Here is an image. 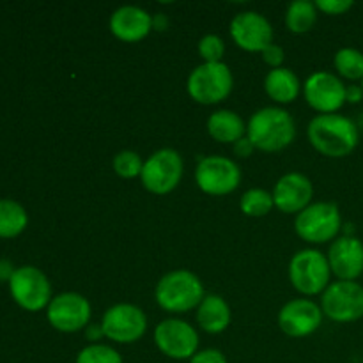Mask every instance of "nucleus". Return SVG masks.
Returning <instances> with one entry per match:
<instances>
[{
    "label": "nucleus",
    "mask_w": 363,
    "mask_h": 363,
    "mask_svg": "<svg viewBox=\"0 0 363 363\" xmlns=\"http://www.w3.org/2000/svg\"><path fill=\"white\" fill-rule=\"evenodd\" d=\"M307 137L312 147L328 158H346L360 142L358 126L346 116L325 113L308 123Z\"/></svg>",
    "instance_id": "obj_1"
},
{
    "label": "nucleus",
    "mask_w": 363,
    "mask_h": 363,
    "mask_svg": "<svg viewBox=\"0 0 363 363\" xmlns=\"http://www.w3.org/2000/svg\"><path fill=\"white\" fill-rule=\"evenodd\" d=\"M247 137L259 151L279 152L293 144L296 137V124L287 110L264 106L248 121Z\"/></svg>",
    "instance_id": "obj_2"
},
{
    "label": "nucleus",
    "mask_w": 363,
    "mask_h": 363,
    "mask_svg": "<svg viewBox=\"0 0 363 363\" xmlns=\"http://www.w3.org/2000/svg\"><path fill=\"white\" fill-rule=\"evenodd\" d=\"M204 296L206 293L201 279L188 269H174L165 273L155 289L156 303L162 311L170 314L195 311Z\"/></svg>",
    "instance_id": "obj_3"
},
{
    "label": "nucleus",
    "mask_w": 363,
    "mask_h": 363,
    "mask_svg": "<svg viewBox=\"0 0 363 363\" xmlns=\"http://www.w3.org/2000/svg\"><path fill=\"white\" fill-rule=\"evenodd\" d=\"M294 230L311 245L335 241L342 230V215L333 202H312L294 220Z\"/></svg>",
    "instance_id": "obj_4"
},
{
    "label": "nucleus",
    "mask_w": 363,
    "mask_h": 363,
    "mask_svg": "<svg viewBox=\"0 0 363 363\" xmlns=\"http://www.w3.org/2000/svg\"><path fill=\"white\" fill-rule=\"evenodd\" d=\"M234 77L223 62H202L190 73L186 91L201 105H218L233 92Z\"/></svg>",
    "instance_id": "obj_5"
},
{
    "label": "nucleus",
    "mask_w": 363,
    "mask_h": 363,
    "mask_svg": "<svg viewBox=\"0 0 363 363\" xmlns=\"http://www.w3.org/2000/svg\"><path fill=\"white\" fill-rule=\"evenodd\" d=\"M328 259L323 252L315 248H305L296 252L289 262V280L291 286L303 296H315L323 294L330 286Z\"/></svg>",
    "instance_id": "obj_6"
},
{
    "label": "nucleus",
    "mask_w": 363,
    "mask_h": 363,
    "mask_svg": "<svg viewBox=\"0 0 363 363\" xmlns=\"http://www.w3.org/2000/svg\"><path fill=\"white\" fill-rule=\"evenodd\" d=\"M183 156L176 149L163 147L152 152L142 167L140 179L147 191L155 195H167L179 186L183 179Z\"/></svg>",
    "instance_id": "obj_7"
},
{
    "label": "nucleus",
    "mask_w": 363,
    "mask_h": 363,
    "mask_svg": "<svg viewBox=\"0 0 363 363\" xmlns=\"http://www.w3.org/2000/svg\"><path fill=\"white\" fill-rule=\"evenodd\" d=\"M9 293L14 303L27 312L43 311L53 298L48 277L35 266L16 268L9 280Z\"/></svg>",
    "instance_id": "obj_8"
},
{
    "label": "nucleus",
    "mask_w": 363,
    "mask_h": 363,
    "mask_svg": "<svg viewBox=\"0 0 363 363\" xmlns=\"http://www.w3.org/2000/svg\"><path fill=\"white\" fill-rule=\"evenodd\" d=\"M321 311L335 323H354L363 318V286L337 280L321 294Z\"/></svg>",
    "instance_id": "obj_9"
},
{
    "label": "nucleus",
    "mask_w": 363,
    "mask_h": 363,
    "mask_svg": "<svg viewBox=\"0 0 363 363\" xmlns=\"http://www.w3.org/2000/svg\"><path fill=\"white\" fill-rule=\"evenodd\" d=\"M197 186L213 197L229 195L240 186L241 170L234 160L225 156H206L195 170Z\"/></svg>",
    "instance_id": "obj_10"
},
{
    "label": "nucleus",
    "mask_w": 363,
    "mask_h": 363,
    "mask_svg": "<svg viewBox=\"0 0 363 363\" xmlns=\"http://www.w3.org/2000/svg\"><path fill=\"white\" fill-rule=\"evenodd\" d=\"M92 308L87 298L80 293H60L52 298L46 307V319L62 333L82 332L91 323Z\"/></svg>",
    "instance_id": "obj_11"
},
{
    "label": "nucleus",
    "mask_w": 363,
    "mask_h": 363,
    "mask_svg": "<svg viewBox=\"0 0 363 363\" xmlns=\"http://www.w3.org/2000/svg\"><path fill=\"white\" fill-rule=\"evenodd\" d=\"M99 325L108 340L117 344H133L144 337L147 330V318L137 305L117 303L103 314Z\"/></svg>",
    "instance_id": "obj_12"
},
{
    "label": "nucleus",
    "mask_w": 363,
    "mask_h": 363,
    "mask_svg": "<svg viewBox=\"0 0 363 363\" xmlns=\"http://www.w3.org/2000/svg\"><path fill=\"white\" fill-rule=\"evenodd\" d=\"M155 344L167 358L191 360L199 351V333L190 323L170 318L155 328Z\"/></svg>",
    "instance_id": "obj_13"
},
{
    "label": "nucleus",
    "mask_w": 363,
    "mask_h": 363,
    "mask_svg": "<svg viewBox=\"0 0 363 363\" xmlns=\"http://www.w3.org/2000/svg\"><path fill=\"white\" fill-rule=\"evenodd\" d=\"M305 101L311 108L325 113H337L346 105V85L337 74L328 71H315L303 84Z\"/></svg>",
    "instance_id": "obj_14"
},
{
    "label": "nucleus",
    "mask_w": 363,
    "mask_h": 363,
    "mask_svg": "<svg viewBox=\"0 0 363 363\" xmlns=\"http://www.w3.org/2000/svg\"><path fill=\"white\" fill-rule=\"evenodd\" d=\"M230 38L245 52L262 53L273 45V27L268 18L255 11H245L230 21Z\"/></svg>",
    "instance_id": "obj_15"
},
{
    "label": "nucleus",
    "mask_w": 363,
    "mask_h": 363,
    "mask_svg": "<svg viewBox=\"0 0 363 363\" xmlns=\"http://www.w3.org/2000/svg\"><path fill=\"white\" fill-rule=\"evenodd\" d=\"M321 305L307 300V298H296L291 300L280 308L279 326L287 337L293 339H303L318 332L323 323Z\"/></svg>",
    "instance_id": "obj_16"
},
{
    "label": "nucleus",
    "mask_w": 363,
    "mask_h": 363,
    "mask_svg": "<svg viewBox=\"0 0 363 363\" xmlns=\"http://www.w3.org/2000/svg\"><path fill=\"white\" fill-rule=\"evenodd\" d=\"M272 195L279 211L286 213V215H300L305 208L312 204L314 184L305 174L289 172L284 174L277 181Z\"/></svg>",
    "instance_id": "obj_17"
},
{
    "label": "nucleus",
    "mask_w": 363,
    "mask_h": 363,
    "mask_svg": "<svg viewBox=\"0 0 363 363\" xmlns=\"http://www.w3.org/2000/svg\"><path fill=\"white\" fill-rule=\"evenodd\" d=\"M332 275L346 282H357L363 275V243L354 236H339L328 248Z\"/></svg>",
    "instance_id": "obj_18"
},
{
    "label": "nucleus",
    "mask_w": 363,
    "mask_h": 363,
    "mask_svg": "<svg viewBox=\"0 0 363 363\" xmlns=\"http://www.w3.org/2000/svg\"><path fill=\"white\" fill-rule=\"evenodd\" d=\"M152 30V16L137 6H123L110 16V32L123 43H140Z\"/></svg>",
    "instance_id": "obj_19"
},
{
    "label": "nucleus",
    "mask_w": 363,
    "mask_h": 363,
    "mask_svg": "<svg viewBox=\"0 0 363 363\" xmlns=\"http://www.w3.org/2000/svg\"><path fill=\"white\" fill-rule=\"evenodd\" d=\"M230 307L218 294H206L197 307V323L206 333H222L230 325Z\"/></svg>",
    "instance_id": "obj_20"
},
{
    "label": "nucleus",
    "mask_w": 363,
    "mask_h": 363,
    "mask_svg": "<svg viewBox=\"0 0 363 363\" xmlns=\"http://www.w3.org/2000/svg\"><path fill=\"white\" fill-rule=\"evenodd\" d=\"M208 133L220 144H236L247 135V124L233 110H216L208 119Z\"/></svg>",
    "instance_id": "obj_21"
},
{
    "label": "nucleus",
    "mask_w": 363,
    "mask_h": 363,
    "mask_svg": "<svg viewBox=\"0 0 363 363\" xmlns=\"http://www.w3.org/2000/svg\"><path fill=\"white\" fill-rule=\"evenodd\" d=\"M264 91L275 103L289 105L298 98L301 91L300 78L289 67H277L266 74Z\"/></svg>",
    "instance_id": "obj_22"
},
{
    "label": "nucleus",
    "mask_w": 363,
    "mask_h": 363,
    "mask_svg": "<svg viewBox=\"0 0 363 363\" xmlns=\"http://www.w3.org/2000/svg\"><path fill=\"white\" fill-rule=\"evenodd\" d=\"M28 225V215L20 202L13 199H0V238L13 240L20 236Z\"/></svg>",
    "instance_id": "obj_23"
},
{
    "label": "nucleus",
    "mask_w": 363,
    "mask_h": 363,
    "mask_svg": "<svg viewBox=\"0 0 363 363\" xmlns=\"http://www.w3.org/2000/svg\"><path fill=\"white\" fill-rule=\"evenodd\" d=\"M318 7L311 0H294L286 11V25L293 34H307L318 21Z\"/></svg>",
    "instance_id": "obj_24"
},
{
    "label": "nucleus",
    "mask_w": 363,
    "mask_h": 363,
    "mask_svg": "<svg viewBox=\"0 0 363 363\" xmlns=\"http://www.w3.org/2000/svg\"><path fill=\"white\" fill-rule=\"evenodd\" d=\"M273 208H275L273 195L262 188H250L240 199L241 213L252 216V218H261V216L269 215Z\"/></svg>",
    "instance_id": "obj_25"
},
{
    "label": "nucleus",
    "mask_w": 363,
    "mask_h": 363,
    "mask_svg": "<svg viewBox=\"0 0 363 363\" xmlns=\"http://www.w3.org/2000/svg\"><path fill=\"white\" fill-rule=\"evenodd\" d=\"M335 71L342 78L351 82L363 80V53L357 48H340L333 57Z\"/></svg>",
    "instance_id": "obj_26"
},
{
    "label": "nucleus",
    "mask_w": 363,
    "mask_h": 363,
    "mask_svg": "<svg viewBox=\"0 0 363 363\" xmlns=\"http://www.w3.org/2000/svg\"><path fill=\"white\" fill-rule=\"evenodd\" d=\"M77 363H124L116 347L108 344H89L77 354Z\"/></svg>",
    "instance_id": "obj_27"
},
{
    "label": "nucleus",
    "mask_w": 363,
    "mask_h": 363,
    "mask_svg": "<svg viewBox=\"0 0 363 363\" xmlns=\"http://www.w3.org/2000/svg\"><path fill=\"white\" fill-rule=\"evenodd\" d=\"M112 167L113 172L123 179H135V177H140L144 162L138 156V152L126 149V151H121L113 156Z\"/></svg>",
    "instance_id": "obj_28"
},
{
    "label": "nucleus",
    "mask_w": 363,
    "mask_h": 363,
    "mask_svg": "<svg viewBox=\"0 0 363 363\" xmlns=\"http://www.w3.org/2000/svg\"><path fill=\"white\" fill-rule=\"evenodd\" d=\"M199 55L204 62H222L225 55V43L220 35L208 34L199 41Z\"/></svg>",
    "instance_id": "obj_29"
},
{
    "label": "nucleus",
    "mask_w": 363,
    "mask_h": 363,
    "mask_svg": "<svg viewBox=\"0 0 363 363\" xmlns=\"http://www.w3.org/2000/svg\"><path fill=\"white\" fill-rule=\"evenodd\" d=\"M318 11L328 14V16H340V14H346L351 7L354 6L351 0H318L314 2Z\"/></svg>",
    "instance_id": "obj_30"
},
{
    "label": "nucleus",
    "mask_w": 363,
    "mask_h": 363,
    "mask_svg": "<svg viewBox=\"0 0 363 363\" xmlns=\"http://www.w3.org/2000/svg\"><path fill=\"white\" fill-rule=\"evenodd\" d=\"M190 363H227V358L220 350L209 347V350L197 351V353L191 357Z\"/></svg>",
    "instance_id": "obj_31"
},
{
    "label": "nucleus",
    "mask_w": 363,
    "mask_h": 363,
    "mask_svg": "<svg viewBox=\"0 0 363 363\" xmlns=\"http://www.w3.org/2000/svg\"><path fill=\"white\" fill-rule=\"evenodd\" d=\"M261 55H262V60H264L268 66H272L273 69H277V67H282V62H284L282 46H279L273 43V45H269L268 48L261 53Z\"/></svg>",
    "instance_id": "obj_32"
},
{
    "label": "nucleus",
    "mask_w": 363,
    "mask_h": 363,
    "mask_svg": "<svg viewBox=\"0 0 363 363\" xmlns=\"http://www.w3.org/2000/svg\"><path fill=\"white\" fill-rule=\"evenodd\" d=\"M233 145H234V155L240 156V158H248V156H250L252 152H254V149H255L254 144L248 140L247 135H245L241 140H238L236 144H233Z\"/></svg>",
    "instance_id": "obj_33"
},
{
    "label": "nucleus",
    "mask_w": 363,
    "mask_h": 363,
    "mask_svg": "<svg viewBox=\"0 0 363 363\" xmlns=\"http://www.w3.org/2000/svg\"><path fill=\"white\" fill-rule=\"evenodd\" d=\"M85 335H87V340H91V344H99V340L106 339L101 325H89L85 328Z\"/></svg>",
    "instance_id": "obj_34"
},
{
    "label": "nucleus",
    "mask_w": 363,
    "mask_h": 363,
    "mask_svg": "<svg viewBox=\"0 0 363 363\" xmlns=\"http://www.w3.org/2000/svg\"><path fill=\"white\" fill-rule=\"evenodd\" d=\"M14 272H16V268L13 266V262L7 261V259H0V282H9Z\"/></svg>",
    "instance_id": "obj_35"
},
{
    "label": "nucleus",
    "mask_w": 363,
    "mask_h": 363,
    "mask_svg": "<svg viewBox=\"0 0 363 363\" xmlns=\"http://www.w3.org/2000/svg\"><path fill=\"white\" fill-rule=\"evenodd\" d=\"M363 99L362 85H347L346 87V103H360Z\"/></svg>",
    "instance_id": "obj_36"
},
{
    "label": "nucleus",
    "mask_w": 363,
    "mask_h": 363,
    "mask_svg": "<svg viewBox=\"0 0 363 363\" xmlns=\"http://www.w3.org/2000/svg\"><path fill=\"white\" fill-rule=\"evenodd\" d=\"M360 85H362V89H363V80H362V82H360Z\"/></svg>",
    "instance_id": "obj_37"
}]
</instances>
